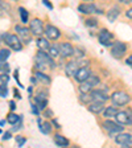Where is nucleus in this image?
<instances>
[{"mask_svg":"<svg viewBox=\"0 0 132 148\" xmlns=\"http://www.w3.org/2000/svg\"><path fill=\"white\" fill-rule=\"evenodd\" d=\"M1 40H3V42H5L7 45L11 48V49L16 50V52H20V50L23 49L21 41L18 40V37L16 36V34L3 33V34H1Z\"/></svg>","mask_w":132,"mask_h":148,"instance_id":"obj_1","label":"nucleus"},{"mask_svg":"<svg viewBox=\"0 0 132 148\" xmlns=\"http://www.w3.org/2000/svg\"><path fill=\"white\" fill-rule=\"evenodd\" d=\"M127 52V45L122 41H115L112 45H111V56L116 60H120L126 54Z\"/></svg>","mask_w":132,"mask_h":148,"instance_id":"obj_2","label":"nucleus"},{"mask_svg":"<svg viewBox=\"0 0 132 148\" xmlns=\"http://www.w3.org/2000/svg\"><path fill=\"white\" fill-rule=\"evenodd\" d=\"M111 101L116 106H126L127 103H129L131 98H129V95L126 91H115L111 95Z\"/></svg>","mask_w":132,"mask_h":148,"instance_id":"obj_3","label":"nucleus"},{"mask_svg":"<svg viewBox=\"0 0 132 148\" xmlns=\"http://www.w3.org/2000/svg\"><path fill=\"white\" fill-rule=\"evenodd\" d=\"M98 40H99V44H102L103 46H111L115 42L114 34L111 33L108 29H106V28L101 29V32H99V34H98Z\"/></svg>","mask_w":132,"mask_h":148,"instance_id":"obj_4","label":"nucleus"},{"mask_svg":"<svg viewBox=\"0 0 132 148\" xmlns=\"http://www.w3.org/2000/svg\"><path fill=\"white\" fill-rule=\"evenodd\" d=\"M103 127L108 131L110 135H114L115 132H122L124 130V126L123 124H120L119 122H112V120H105L103 122Z\"/></svg>","mask_w":132,"mask_h":148,"instance_id":"obj_5","label":"nucleus"},{"mask_svg":"<svg viewBox=\"0 0 132 148\" xmlns=\"http://www.w3.org/2000/svg\"><path fill=\"white\" fill-rule=\"evenodd\" d=\"M90 75H91V70H90L87 66H79V68L77 69V71L74 73V78H75V81L79 83L85 82Z\"/></svg>","mask_w":132,"mask_h":148,"instance_id":"obj_6","label":"nucleus"},{"mask_svg":"<svg viewBox=\"0 0 132 148\" xmlns=\"http://www.w3.org/2000/svg\"><path fill=\"white\" fill-rule=\"evenodd\" d=\"M29 29H31L32 34H34V36H41L44 33V31H45L44 24L40 18H33L31 24H29Z\"/></svg>","mask_w":132,"mask_h":148,"instance_id":"obj_7","label":"nucleus"},{"mask_svg":"<svg viewBox=\"0 0 132 148\" xmlns=\"http://www.w3.org/2000/svg\"><path fill=\"white\" fill-rule=\"evenodd\" d=\"M116 122H119L120 124L127 126V124H132V115L131 111H118V114L115 115Z\"/></svg>","mask_w":132,"mask_h":148,"instance_id":"obj_8","label":"nucleus"},{"mask_svg":"<svg viewBox=\"0 0 132 148\" xmlns=\"http://www.w3.org/2000/svg\"><path fill=\"white\" fill-rule=\"evenodd\" d=\"M15 31L17 32V34L21 37V40L24 44H29L32 41V36H31V29H27V28L21 27V25H16Z\"/></svg>","mask_w":132,"mask_h":148,"instance_id":"obj_9","label":"nucleus"},{"mask_svg":"<svg viewBox=\"0 0 132 148\" xmlns=\"http://www.w3.org/2000/svg\"><path fill=\"white\" fill-rule=\"evenodd\" d=\"M44 34L46 36V38L49 40H58V37L61 36V32H60L58 28H55L54 25H46L45 31H44Z\"/></svg>","mask_w":132,"mask_h":148,"instance_id":"obj_10","label":"nucleus"},{"mask_svg":"<svg viewBox=\"0 0 132 148\" xmlns=\"http://www.w3.org/2000/svg\"><path fill=\"white\" fill-rule=\"evenodd\" d=\"M36 60L45 62L46 65H49L50 68H54V66H55L54 61H53V57H52V56H50L48 52H45V50H41V49H40V52H37Z\"/></svg>","mask_w":132,"mask_h":148,"instance_id":"obj_11","label":"nucleus"},{"mask_svg":"<svg viewBox=\"0 0 132 148\" xmlns=\"http://www.w3.org/2000/svg\"><path fill=\"white\" fill-rule=\"evenodd\" d=\"M60 52H61V57L69 58V57L74 56V48L70 42H62L60 45Z\"/></svg>","mask_w":132,"mask_h":148,"instance_id":"obj_12","label":"nucleus"},{"mask_svg":"<svg viewBox=\"0 0 132 148\" xmlns=\"http://www.w3.org/2000/svg\"><path fill=\"white\" fill-rule=\"evenodd\" d=\"M132 140V135L131 134H127V132H119L116 136H115V142H116V144L119 145H123V147H126L127 144H128L129 142Z\"/></svg>","mask_w":132,"mask_h":148,"instance_id":"obj_13","label":"nucleus"},{"mask_svg":"<svg viewBox=\"0 0 132 148\" xmlns=\"http://www.w3.org/2000/svg\"><path fill=\"white\" fill-rule=\"evenodd\" d=\"M34 102H36L37 107L40 108V110H44L46 108V105H48V95H46V92H40V94H37L36 98H34Z\"/></svg>","mask_w":132,"mask_h":148,"instance_id":"obj_14","label":"nucleus"},{"mask_svg":"<svg viewBox=\"0 0 132 148\" xmlns=\"http://www.w3.org/2000/svg\"><path fill=\"white\" fill-rule=\"evenodd\" d=\"M87 108L92 114H101L105 111V102H91V103H89Z\"/></svg>","mask_w":132,"mask_h":148,"instance_id":"obj_15","label":"nucleus"},{"mask_svg":"<svg viewBox=\"0 0 132 148\" xmlns=\"http://www.w3.org/2000/svg\"><path fill=\"white\" fill-rule=\"evenodd\" d=\"M78 11L81 13H85V15H91V13H96V7L94 4L82 3L78 5Z\"/></svg>","mask_w":132,"mask_h":148,"instance_id":"obj_16","label":"nucleus"},{"mask_svg":"<svg viewBox=\"0 0 132 148\" xmlns=\"http://www.w3.org/2000/svg\"><path fill=\"white\" fill-rule=\"evenodd\" d=\"M90 92H91L94 102H106L108 99V97L103 91H101V90H91Z\"/></svg>","mask_w":132,"mask_h":148,"instance_id":"obj_17","label":"nucleus"},{"mask_svg":"<svg viewBox=\"0 0 132 148\" xmlns=\"http://www.w3.org/2000/svg\"><path fill=\"white\" fill-rule=\"evenodd\" d=\"M79 68V64L78 61H70L68 65H66V68H65V71L68 75H74V73L77 71V69Z\"/></svg>","mask_w":132,"mask_h":148,"instance_id":"obj_18","label":"nucleus"},{"mask_svg":"<svg viewBox=\"0 0 132 148\" xmlns=\"http://www.w3.org/2000/svg\"><path fill=\"white\" fill-rule=\"evenodd\" d=\"M49 38H42V37H40V38H37V41H36V44H37V46H38V49H41V50H45V52H49V48L52 45L49 44Z\"/></svg>","mask_w":132,"mask_h":148,"instance_id":"obj_19","label":"nucleus"},{"mask_svg":"<svg viewBox=\"0 0 132 148\" xmlns=\"http://www.w3.org/2000/svg\"><path fill=\"white\" fill-rule=\"evenodd\" d=\"M54 143L55 145H58V147H68L69 145V140L65 136L60 135V134H55L54 135Z\"/></svg>","mask_w":132,"mask_h":148,"instance_id":"obj_20","label":"nucleus"},{"mask_svg":"<svg viewBox=\"0 0 132 148\" xmlns=\"http://www.w3.org/2000/svg\"><path fill=\"white\" fill-rule=\"evenodd\" d=\"M34 77L37 78V81L40 83H44V85H49L50 82H52V79H50V77H48L46 74L41 73V71H36L34 73Z\"/></svg>","mask_w":132,"mask_h":148,"instance_id":"obj_21","label":"nucleus"},{"mask_svg":"<svg viewBox=\"0 0 132 148\" xmlns=\"http://www.w3.org/2000/svg\"><path fill=\"white\" fill-rule=\"evenodd\" d=\"M120 15V9L118 8V7H114L112 9H110L108 11V13H107V17H108V20H110L111 23H114L115 20L118 18V16Z\"/></svg>","mask_w":132,"mask_h":148,"instance_id":"obj_22","label":"nucleus"},{"mask_svg":"<svg viewBox=\"0 0 132 148\" xmlns=\"http://www.w3.org/2000/svg\"><path fill=\"white\" fill-rule=\"evenodd\" d=\"M118 114V108L114 107V106H110V107H106L105 111H103V116L105 118H115V115Z\"/></svg>","mask_w":132,"mask_h":148,"instance_id":"obj_23","label":"nucleus"},{"mask_svg":"<svg viewBox=\"0 0 132 148\" xmlns=\"http://www.w3.org/2000/svg\"><path fill=\"white\" fill-rule=\"evenodd\" d=\"M20 119H21V116L17 114H15V112H11V114H8V116H7V122H8L9 124H17L18 122H20Z\"/></svg>","mask_w":132,"mask_h":148,"instance_id":"obj_24","label":"nucleus"},{"mask_svg":"<svg viewBox=\"0 0 132 148\" xmlns=\"http://www.w3.org/2000/svg\"><path fill=\"white\" fill-rule=\"evenodd\" d=\"M53 124V123H52ZM52 124L49 123V122H41L40 123V130L41 132L45 134V135H48V134L52 132Z\"/></svg>","mask_w":132,"mask_h":148,"instance_id":"obj_25","label":"nucleus"},{"mask_svg":"<svg viewBox=\"0 0 132 148\" xmlns=\"http://www.w3.org/2000/svg\"><path fill=\"white\" fill-rule=\"evenodd\" d=\"M79 101L82 103H91V102H94V99H92L91 92H81Z\"/></svg>","mask_w":132,"mask_h":148,"instance_id":"obj_26","label":"nucleus"},{"mask_svg":"<svg viewBox=\"0 0 132 148\" xmlns=\"http://www.w3.org/2000/svg\"><path fill=\"white\" fill-rule=\"evenodd\" d=\"M86 82L89 83L91 87H95L101 83V79H99V77H96V75H90V77L86 79Z\"/></svg>","mask_w":132,"mask_h":148,"instance_id":"obj_27","label":"nucleus"},{"mask_svg":"<svg viewBox=\"0 0 132 148\" xmlns=\"http://www.w3.org/2000/svg\"><path fill=\"white\" fill-rule=\"evenodd\" d=\"M18 12H20V17H21V23L23 24H27L28 23V11L24 8V7H20L18 8Z\"/></svg>","mask_w":132,"mask_h":148,"instance_id":"obj_28","label":"nucleus"},{"mask_svg":"<svg viewBox=\"0 0 132 148\" xmlns=\"http://www.w3.org/2000/svg\"><path fill=\"white\" fill-rule=\"evenodd\" d=\"M49 53L50 56H52L53 58H55V57H58V56H61V52H60V48L58 46H55V45H52L49 48Z\"/></svg>","mask_w":132,"mask_h":148,"instance_id":"obj_29","label":"nucleus"},{"mask_svg":"<svg viewBox=\"0 0 132 148\" xmlns=\"http://www.w3.org/2000/svg\"><path fill=\"white\" fill-rule=\"evenodd\" d=\"M9 54H11V50L9 49H1L0 50V64H1V62H5L7 61V58H8L9 57Z\"/></svg>","mask_w":132,"mask_h":148,"instance_id":"obj_30","label":"nucleus"},{"mask_svg":"<svg viewBox=\"0 0 132 148\" xmlns=\"http://www.w3.org/2000/svg\"><path fill=\"white\" fill-rule=\"evenodd\" d=\"M85 24L89 28H95V27H98V20L95 17H89L85 20Z\"/></svg>","mask_w":132,"mask_h":148,"instance_id":"obj_31","label":"nucleus"},{"mask_svg":"<svg viewBox=\"0 0 132 148\" xmlns=\"http://www.w3.org/2000/svg\"><path fill=\"white\" fill-rule=\"evenodd\" d=\"M91 90H92V87L90 86V85L86 82V81H85V82H81V83H79V91H81V92H90Z\"/></svg>","mask_w":132,"mask_h":148,"instance_id":"obj_32","label":"nucleus"},{"mask_svg":"<svg viewBox=\"0 0 132 148\" xmlns=\"http://www.w3.org/2000/svg\"><path fill=\"white\" fill-rule=\"evenodd\" d=\"M0 95H1V98H5V97L8 95L7 85H4V83H1V86H0Z\"/></svg>","mask_w":132,"mask_h":148,"instance_id":"obj_33","label":"nucleus"},{"mask_svg":"<svg viewBox=\"0 0 132 148\" xmlns=\"http://www.w3.org/2000/svg\"><path fill=\"white\" fill-rule=\"evenodd\" d=\"M16 142H17L18 147H23L27 143V138H24V136H16Z\"/></svg>","mask_w":132,"mask_h":148,"instance_id":"obj_34","label":"nucleus"},{"mask_svg":"<svg viewBox=\"0 0 132 148\" xmlns=\"http://www.w3.org/2000/svg\"><path fill=\"white\" fill-rule=\"evenodd\" d=\"M74 56L77 57V58H82L83 56H85V52L79 48H74Z\"/></svg>","mask_w":132,"mask_h":148,"instance_id":"obj_35","label":"nucleus"},{"mask_svg":"<svg viewBox=\"0 0 132 148\" xmlns=\"http://www.w3.org/2000/svg\"><path fill=\"white\" fill-rule=\"evenodd\" d=\"M42 3H44V5H46L49 9H53V4L50 3L49 0H42Z\"/></svg>","mask_w":132,"mask_h":148,"instance_id":"obj_36","label":"nucleus"},{"mask_svg":"<svg viewBox=\"0 0 132 148\" xmlns=\"http://www.w3.org/2000/svg\"><path fill=\"white\" fill-rule=\"evenodd\" d=\"M44 115H45L46 118H52V116H53V111H52V110H45Z\"/></svg>","mask_w":132,"mask_h":148,"instance_id":"obj_37","label":"nucleus"},{"mask_svg":"<svg viewBox=\"0 0 132 148\" xmlns=\"http://www.w3.org/2000/svg\"><path fill=\"white\" fill-rule=\"evenodd\" d=\"M8 139H11V132L7 131L5 134H3V140H8Z\"/></svg>","mask_w":132,"mask_h":148,"instance_id":"obj_38","label":"nucleus"},{"mask_svg":"<svg viewBox=\"0 0 132 148\" xmlns=\"http://www.w3.org/2000/svg\"><path fill=\"white\" fill-rule=\"evenodd\" d=\"M126 16H127V17H128V18H131V20H132V7H131V8H129V9H127Z\"/></svg>","mask_w":132,"mask_h":148,"instance_id":"obj_39","label":"nucleus"},{"mask_svg":"<svg viewBox=\"0 0 132 148\" xmlns=\"http://www.w3.org/2000/svg\"><path fill=\"white\" fill-rule=\"evenodd\" d=\"M32 110H33V112L38 116L40 115V112H38V107H36V105H32Z\"/></svg>","mask_w":132,"mask_h":148,"instance_id":"obj_40","label":"nucleus"},{"mask_svg":"<svg viewBox=\"0 0 132 148\" xmlns=\"http://www.w3.org/2000/svg\"><path fill=\"white\" fill-rule=\"evenodd\" d=\"M9 108H11L12 111L16 108V103H15V101H11V102H9Z\"/></svg>","mask_w":132,"mask_h":148,"instance_id":"obj_41","label":"nucleus"},{"mask_svg":"<svg viewBox=\"0 0 132 148\" xmlns=\"http://www.w3.org/2000/svg\"><path fill=\"white\" fill-rule=\"evenodd\" d=\"M126 64H127V65H129V66H132V54L126 60Z\"/></svg>","mask_w":132,"mask_h":148,"instance_id":"obj_42","label":"nucleus"},{"mask_svg":"<svg viewBox=\"0 0 132 148\" xmlns=\"http://www.w3.org/2000/svg\"><path fill=\"white\" fill-rule=\"evenodd\" d=\"M52 123H53V126H54L55 128H60V127H61V126H60V123H58V122H57L55 119H53V120H52Z\"/></svg>","mask_w":132,"mask_h":148,"instance_id":"obj_43","label":"nucleus"},{"mask_svg":"<svg viewBox=\"0 0 132 148\" xmlns=\"http://www.w3.org/2000/svg\"><path fill=\"white\" fill-rule=\"evenodd\" d=\"M120 3H123V4H129L132 1V0H119Z\"/></svg>","mask_w":132,"mask_h":148,"instance_id":"obj_44","label":"nucleus"},{"mask_svg":"<svg viewBox=\"0 0 132 148\" xmlns=\"http://www.w3.org/2000/svg\"><path fill=\"white\" fill-rule=\"evenodd\" d=\"M13 92H15V97H17V98L20 99V94H18V91H17V90L15 89V90H13Z\"/></svg>","mask_w":132,"mask_h":148,"instance_id":"obj_45","label":"nucleus"},{"mask_svg":"<svg viewBox=\"0 0 132 148\" xmlns=\"http://www.w3.org/2000/svg\"><path fill=\"white\" fill-rule=\"evenodd\" d=\"M31 82H32V83H33V85H34V83H36V82H37V78L32 77V78H31Z\"/></svg>","mask_w":132,"mask_h":148,"instance_id":"obj_46","label":"nucleus"},{"mask_svg":"<svg viewBox=\"0 0 132 148\" xmlns=\"http://www.w3.org/2000/svg\"><path fill=\"white\" fill-rule=\"evenodd\" d=\"M126 147H132V140H131V142H129V143H128V144H127V145H126Z\"/></svg>","mask_w":132,"mask_h":148,"instance_id":"obj_47","label":"nucleus"},{"mask_svg":"<svg viewBox=\"0 0 132 148\" xmlns=\"http://www.w3.org/2000/svg\"><path fill=\"white\" fill-rule=\"evenodd\" d=\"M85 1H92V0H85Z\"/></svg>","mask_w":132,"mask_h":148,"instance_id":"obj_48","label":"nucleus"}]
</instances>
